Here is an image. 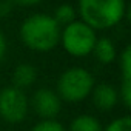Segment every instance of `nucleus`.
I'll use <instances>...</instances> for the list:
<instances>
[{
  "label": "nucleus",
  "mask_w": 131,
  "mask_h": 131,
  "mask_svg": "<svg viewBox=\"0 0 131 131\" xmlns=\"http://www.w3.org/2000/svg\"><path fill=\"white\" fill-rule=\"evenodd\" d=\"M13 2L20 6H32V5H39L42 0H13Z\"/></svg>",
  "instance_id": "f3484780"
},
{
  "label": "nucleus",
  "mask_w": 131,
  "mask_h": 131,
  "mask_svg": "<svg viewBox=\"0 0 131 131\" xmlns=\"http://www.w3.org/2000/svg\"><path fill=\"white\" fill-rule=\"evenodd\" d=\"M119 65H120V73H122V80H131V48L126 46L120 57H119Z\"/></svg>",
  "instance_id": "f8f14e48"
},
{
  "label": "nucleus",
  "mask_w": 131,
  "mask_h": 131,
  "mask_svg": "<svg viewBox=\"0 0 131 131\" xmlns=\"http://www.w3.org/2000/svg\"><path fill=\"white\" fill-rule=\"evenodd\" d=\"M52 19L59 23V26L60 25L67 26V25L77 20V9L70 3H62L56 8V11L52 14Z\"/></svg>",
  "instance_id": "9b49d317"
},
{
  "label": "nucleus",
  "mask_w": 131,
  "mask_h": 131,
  "mask_svg": "<svg viewBox=\"0 0 131 131\" xmlns=\"http://www.w3.org/2000/svg\"><path fill=\"white\" fill-rule=\"evenodd\" d=\"M125 11V0H77V16L94 31L119 25Z\"/></svg>",
  "instance_id": "f03ea898"
},
{
  "label": "nucleus",
  "mask_w": 131,
  "mask_h": 131,
  "mask_svg": "<svg viewBox=\"0 0 131 131\" xmlns=\"http://www.w3.org/2000/svg\"><path fill=\"white\" fill-rule=\"evenodd\" d=\"M6 54V40H5V36L3 32L0 31V60H2Z\"/></svg>",
  "instance_id": "dca6fc26"
},
{
  "label": "nucleus",
  "mask_w": 131,
  "mask_h": 131,
  "mask_svg": "<svg viewBox=\"0 0 131 131\" xmlns=\"http://www.w3.org/2000/svg\"><path fill=\"white\" fill-rule=\"evenodd\" d=\"M31 131H67V128L57 120H40L32 126Z\"/></svg>",
  "instance_id": "4468645a"
},
{
  "label": "nucleus",
  "mask_w": 131,
  "mask_h": 131,
  "mask_svg": "<svg viewBox=\"0 0 131 131\" xmlns=\"http://www.w3.org/2000/svg\"><path fill=\"white\" fill-rule=\"evenodd\" d=\"M29 110L25 93L16 86H5L0 91V117L8 123L22 122Z\"/></svg>",
  "instance_id": "39448f33"
},
{
  "label": "nucleus",
  "mask_w": 131,
  "mask_h": 131,
  "mask_svg": "<svg viewBox=\"0 0 131 131\" xmlns=\"http://www.w3.org/2000/svg\"><path fill=\"white\" fill-rule=\"evenodd\" d=\"M37 79V71L32 65L29 63H20L16 67L14 73H13V86L19 88V90H25L28 86H31Z\"/></svg>",
  "instance_id": "6e6552de"
},
{
  "label": "nucleus",
  "mask_w": 131,
  "mask_h": 131,
  "mask_svg": "<svg viewBox=\"0 0 131 131\" xmlns=\"http://www.w3.org/2000/svg\"><path fill=\"white\" fill-rule=\"evenodd\" d=\"M96 40V31L82 20H76L60 29V43L63 49L74 57L90 56L93 52Z\"/></svg>",
  "instance_id": "20e7f679"
},
{
  "label": "nucleus",
  "mask_w": 131,
  "mask_h": 131,
  "mask_svg": "<svg viewBox=\"0 0 131 131\" xmlns=\"http://www.w3.org/2000/svg\"><path fill=\"white\" fill-rule=\"evenodd\" d=\"M90 96L93 99V103L102 111L113 110L117 105V102H119V91L116 90V86H113L110 83L94 85V88H93Z\"/></svg>",
  "instance_id": "0eeeda50"
},
{
  "label": "nucleus",
  "mask_w": 131,
  "mask_h": 131,
  "mask_svg": "<svg viewBox=\"0 0 131 131\" xmlns=\"http://www.w3.org/2000/svg\"><path fill=\"white\" fill-rule=\"evenodd\" d=\"M70 131H102V125L97 117L91 114H80L71 120Z\"/></svg>",
  "instance_id": "9d476101"
},
{
  "label": "nucleus",
  "mask_w": 131,
  "mask_h": 131,
  "mask_svg": "<svg viewBox=\"0 0 131 131\" xmlns=\"http://www.w3.org/2000/svg\"><path fill=\"white\" fill-rule=\"evenodd\" d=\"M119 99L122 100V103L129 108L131 106V80H122V86L119 91Z\"/></svg>",
  "instance_id": "2eb2a0df"
},
{
  "label": "nucleus",
  "mask_w": 131,
  "mask_h": 131,
  "mask_svg": "<svg viewBox=\"0 0 131 131\" xmlns=\"http://www.w3.org/2000/svg\"><path fill=\"white\" fill-rule=\"evenodd\" d=\"M32 108L42 120H56L62 108V100L54 90L39 88L32 96Z\"/></svg>",
  "instance_id": "423d86ee"
},
{
  "label": "nucleus",
  "mask_w": 131,
  "mask_h": 131,
  "mask_svg": "<svg viewBox=\"0 0 131 131\" xmlns=\"http://www.w3.org/2000/svg\"><path fill=\"white\" fill-rule=\"evenodd\" d=\"M91 54H94L96 59H97L100 63H103V65L113 63V62L116 60V57H117L116 46H114L113 40L108 39V37H100V39H97Z\"/></svg>",
  "instance_id": "1a4fd4ad"
},
{
  "label": "nucleus",
  "mask_w": 131,
  "mask_h": 131,
  "mask_svg": "<svg viewBox=\"0 0 131 131\" xmlns=\"http://www.w3.org/2000/svg\"><path fill=\"white\" fill-rule=\"evenodd\" d=\"M23 45L37 52H48L60 42V26L49 14H32L20 25Z\"/></svg>",
  "instance_id": "f257e3e1"
},
{
  "label": "nucleus",
  "mask_w": 131,
  "mask_h": 131,
  "mask_svg": "<svg viewBox=\"0 0 131 131\" xmlns=\"http://www.w3.org/2000/svg\"><path fill=\"white\" fill-rule=\"evenodd\" d=\"M102 131H131V119L128 116L117 117V119L111 120L106 125V128Z\"/></svg>",
  "instance_id": "ddd939ff"
},
{
  "label": "nucleus",
  "mask_w": 131,
  "mask_h": 131,
  "mask_svg": "<svg viewBox=\"0 0 131 131\" xmlns=\"http://www.w3.org/2000/svg\"><path fill=\"white\" fill-rule=\"evenodd\" d=\"M94 88L93 74L80 67H73L63 71L57 80V96L60 100L77 103L85 100Z\"/></svg>",
  "instance_id": "7ed1b4c3"
}]
</instances>
